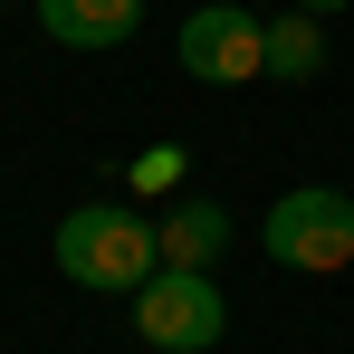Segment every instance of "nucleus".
I'll return each instance as SVG.
<instances>
[{
    "label": "nucleus",
    "mask_w": 354,
    "mask_h": 354,
    "mask_svg": "<svg viewBox=\"0 0 354 354\" xmlns=\"http://www.w3.org/2000/svg\"><path fill=\"white\" fill-rule=\"evenodd\" d=\"M58 268L77 288H96V297H134L163 268V239H153L144 211H124V201H86V211L58 221Z\"/></svg>",
    "instance_id": "nucleus-1"
},
{
    "label": "nucleus",
    "mask_w": 354,
    "mask_h": 354,
    "mask_svg": "<svg viewBox=\"0 0 354 354\" xmlns=\"http://www.w3.org/2000/svg\"><path fill=\"white\" fill-rule=\"evenodd\" d=\"M259 249H268L278 268H297V278H335V268L354 259V201L335 192V182H297V192L268 201Z\"/></svg>",
    "instance_id": "nucleus-2"
},
{
    "label": "nucleus",
    "mask_w": 354,
    "mask_h": 354,
    "mask_svg": "<svg viewBox=\"0 0 354 354\" xmlns=\"http://www.w3.org/2000/svg\"><path fill=\"white\" fill-rule=\"evenodd\" d=\"M230 326V297L211 288V268H153L134 288V335L163 354H211Z\"/></svg>",
    "instance_id": "nucleus-3"
},
{
    "label": "nucleus",
    "mask_w": 354,
    "mask_h": 354,
    "mask_svg": "<svg viewBox=\"0 0 354 354\" xmlns=\"http://www.w3.org/2000/svg\"><path fill=\"white\" fill-rule=\"evenodd\" d=\"M182 77H201V86L268 77V19H249L239 0H201V10L182 19Z\"/></svg>",
    "instance_id": "nucleus-4"
},
{
    "label": "nucleus",
    "mask_w": 354,
    "mask_h": 354,
    "mask_svg": "<svg viewBox=\"0 0 354 354\" xmlns=\"http://www.w3.org/2000/svg\"><path fill=\"white\" fill-rule=\"evenodd\" d=\"M29 10L58 48H124L144 29V0H29Z\"/></svg>",
    "instance_id": "nucleus-5"
},
{
    "label": "nucleus",
    "mask_w": 354,
    "mask_h": 354,
    "mask_svg": "<svg viewBox=\"0 0 354 354\" xmlns=\"http://www.w3.org/2000/svg\"><path fill=\"white\" fill-rule=\"evenodd\" d=\"M153 239H163V268H211V259L230 249V211L192 192V201H173V211L153 221Z\"/></svg>",
    "instance_id": "nucleus-6"
},
{
    "label": "nucleus",
    "mask_w": 354,
    "mask_h": 354,
    "mask_svg": "<svg viewBox=\"0 0 354 354\" xmlns=\"http://www.w3.org/2000/svg\"><path fill=\"white\" fill-rule=\"evenodd\" d=\"M316 67H326V19H306V10L268 19V77L278 86H306Z\"/></svg>",
    "instance_id": "nucleus-7"
},
{
    "label": "nucleus",
    "mask_w": 354,
    "mask_h": 354,
    "mask_svg": "<svg viewBox=\"0 0 354 354\" xmlns=\"http://www.w3.org/2000/svg\"><path fill=\"white\" fill-rule=\"evenodd\" d=\"M173 153H182V144H153V153H144V163H134V182H144V192H163V182H173V173H182Z\"/></svg>",
    "instance_id": "nucleus-8"
},
{
    "label": "nucleus",
    "mask_w": 354,
    "mask_h": 354,
    "mask_svg": "<svg viewBox=\"0 0 354 354\" xmlns=\"http://www.w3.org/2000/svg\"><path fill=\"white\" fill-rule=\"evenodd\" d=\"M297 10H306V19H335V10H345V0H297Z\"/></svg>",
    "instance_id": "nucleus-9"
}]
</instances>
